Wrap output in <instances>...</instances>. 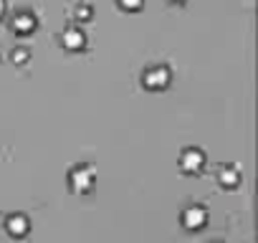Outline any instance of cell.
I'll list each match as a JSON object with an SVG mask.
<instances>
[{
	"instance_id": "cell-1",
	"label": "cell",
	"mask_w": 258,
	"mask_h": 243,
	"mask_svg": "<svg viewBox=\"0 0 258 243\" xmlns=\"http://www.w3.org/2000/svg\"><path fill=\"white\" fill-rule=\"evenodd\" d=\"M170 84H172V69L167 64H152L142 71V86L152 94L170 89Z\"/></svg>"
},
{
	"instance_id": "cell-2",
	"label": "cell",
	"mask_w": 258,
	"mask_h": 243,
	"mask_svg": "<svg viewBox=\"0 0 258 243\" xmlns=\"http://www.w3.org/2000/svg\"><path fill=\"white\" fill-rule=\"evenodd\" d=\"M94 185H96V175L89 165H76L69 170V190L74 195H86L94 190Z\"/></svg>"
},
{
	"instance_id": "cell-3",
	"label": "cell",
	"mask_w": 258,
	"mask_h": 243,
	"mask_svg": "<svg viewBox=\"0 0 258 243\" xmlns=\"http://www.w3.org/2000/svg\"><path fill=\"white\" fill-rule=\"evenodd\" d=\"M177 167L185 172V175H200L205 170V152L198 150V147H187L180 152L177 157Z\"/></svg>"
},
{
	"instance_id": "cell-4",
	"label": "cell",
	"mask_w": 258,
	"mask_h": 243,
	"mask_svg": "<svg viewBox=\"0 0 258 243\" xmlns=\"http://www.w3.org/2000/svg\"><path fill=\"white\" fill-rule=\"evenodd\" d=\"M58 43H61V48H63L66 53H81V51L86 48V33H84L76 23H71V26H66V28L61 31Z\"/></svg>"
},
{
	"instance_id": "cell-5",
	"label": "cell",
	"mask_w": 258,
	"mask_h": 243,
	"mask_svg": "<svg viewBox=\"0 0 258 243\" xmlns=\"http://www.w3.org/2000/svg\"><path fill=\"white\" fill-rule=\"evenodd\" d=\"M180 223L185 230H203L208 225V208L195 203V205H187L180 215Z\"/></svg>"
},
{
	"instance_id": "cell-6",
	"label": "cell",
	"mask_w": 258,
	"mask_h": 243,
	"mask_svg": "<svg viewBox=\"0 0 258 243\" xmlns=\"http://www.w3.org/2000/svg\"><path fill=\"white\" fill-rule=\"evenodd\" d=\"M11 31L16 33V36H33L36 31H38V16L36 13H31V11H18V13H13V18H11Z\"/></svg>"
},
{
	"instance_id": "cell-7",
	"label": "cell",
	"mask_w": 258,
	"mask_h": 243,
	"mask_svg": "<svg viewBox=\"0 0 258 243\" xmlns=\"http://www.w3.org/2000/svg\"><path fill=\"white\" fill-rule=\"evenodd\" d=\"M6 230L11 238H26L31 233V218L26 213H11L6 220H3Z\"/></svg>"
},
{
	"instance_id": "cell-8",
	"label": "cell",
	"mask_w": 258,
	"mask_h": 243,
	"mask_svg": "<svg viewBox=\"0 0 258 243\" xmlns=\"http://www.w3.org/2000/svg\"><path fill=\"white\" fill-rule=\"evenodd\" d=\"M215 180H218L220 188H225V190H235V188H240V183H243V172H240L238 165H223V167H218Z\"/></svg>"
},
{
	"instance_id": "cell-9",
	"label": "cell",
	"mask_w": 258,
	"mask_h": 243,
	"mask_svg": "<svg viewBox=\"0 0 258 243\" xmlns=\"http://www.w3.org/2000/svg\"><path fill=\"white\" fill-rule=\"evenodd\" d=\"M74 21L76 23H91L94 21V8H91V3H76V8H74Z\"/></svg>"
},
{
	"instance_id": "cell-10",
	"label": "cell",
	"mask_w": 258,
	"mask_h": 243,
	"mask_svg": "<svg viewBox=\"0 0 258 243\" xmlns=\"http://www.w3.org/2000/svg\"><path fill=\"white\" fill-rule=\"evenodd\" d=\"M116 8L132 16V13H140L145 8V0H116Z\"/></svg>"
},
{
	"instance_id": "cell-11",
	"label": "cell",
	"mask_w": 258,
	"mask_h": 243,
	"mask_svg": "<svg viewBox=\"0 0 258 243\" xmlns=\"http://www.w3.org/2000/svg\"><path fill=\"white\" fill-rule=\"evenodd\" d=\"M11 61H13L16 66H26V64L31 61V48H23V46L13 48V51H11Z\"/></svg>"
},
{
	"instance_id": "cell-12",
	"label": "cell",
	"mask_w": 258,
	"mask_h": 243,
	"mask_svg": "<svg viewBox=\"0 0 258 243\" xmlns=\"http://www.w3.org/2000/svg\"><path fill=\"white\" fill-rule=\"evenodd\" d=\"M8 13V3H6V0H0V18H3Z\"/></svg>"
},
{
	"instance_id": "cell-13",
	"label": "cell",
	"mask_w": 258,
	"mask_h": 243,
	"mask_svg": "<svg viewBox=\"0 0 258 243\" xmlns=\"http://www.w3.org/2000/svg\"><path fill=\"white\" fill-rule=\"evenodd\" d=\"M167 3H172V6H185L187 0H167Z\"/></svg>"
},
{
	"instance_id": "cell-14",
	"label": "cell",
	"mask_w": 258,
	"mask_h": 243,
	"mask_svg": "<svg viewBox=\"0 0 258 243\" xmlns=\"http://www.w3.org/2000/svg\"><path fill=\"white\" fill-rule=\"evenodd\" d=\"M215 243H218V240H215Z\"/></svg>"
}]
</instances>
